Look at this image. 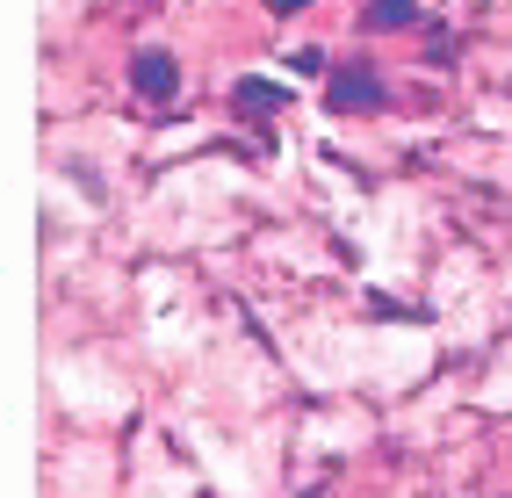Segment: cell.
<instances>
[{"label":"cell","instance_id":"cell-1","mask_svg":"<svg viewBox=\"0 0 512 498\" xmlns=\"http://www.w3.org/2000/svg\"><path fill=\"white\" fill-rule=\"evenodd\" d=\"M325 109L332 116H375L383 109V73L375 65H332V80H325Z\"/></svg>","mask_w":512,"mask_h":498},{"label":"cell","instance_id":"cell-2","mask_svg":"<svg viewBox=\"0 0 512 498\" xmlns=\"http://www.w3.org/2000/svg\"><path fill=\"white\" fill-rule=\"evenodd\" d=\"M130 87H138L145 102H174L181 94V58L174 51H138L130 58Z\"/></svg>","mask_w":512,"mask_h":498},{"label":"cell","instance_id":"cell-3","mask_svg":"<svg viewBox=\"0 0 512 498\" xmlns=\"http://www.w3.org/2000/svg\"><path fill=\"white\" fill-rule=\"evenodd\" d=\"M419 22V0H361V29L368 37H397Z\"/></svg>","mask_w":512,"mask_h":498},{"label":"cell","instance_id":"cell-4","mask_svg":"<svg viewBox=\"0 0 512 498\" xmlns=\"http://www.w3.org/2000/svg\"><path fill=\"white\" fill-rule=\"evenodd\" d=\"M231 109H246V116H275V109H282V87H267V80H238V87H231Z\"/></svg>","mask_w":512,"mask_h":498},{"label":"cell","instance_id":"cell-5","mask_svg":"<svg viewBox=\"0 0 512 498\" xmlns=\"http://www.w3.org/2000/svg\"><path fill=\"white\" fill-rule=\"evenodd\" d=\"M289 65H296L303 80H318V73L332 80V65H325V51H311V44H303V51H289Z\"/></svg>","mask_w":512,"mask_h":498},{"label":"cell","instance_id":"cell-6","mask_svg":"<svg viewBox=\"0 0 512 498\" xmlns=\"http://www.w3.org/2000/svg\"><path fill=\"white\" fill-rule=\"evenodd\" d=\"M311 0H267V15H303Z\"/></svg>","mask_w":512,"mask_h":498}]
</instances>
